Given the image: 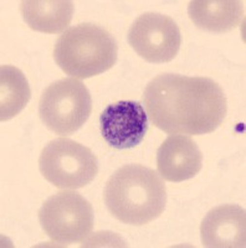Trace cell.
Returning a JSON list of instances; mask_svg holds the SVG:
<instances>
[{
  "instance_id": "7",
  "label": "cell",
  "mask_w": 246,
  "mask_h": 248,
  "mask_svg": "<svg viewBox=\"0 0 246 248\" xmlns=\"http://www.w3.org/2000/svg\"><path fill=\"white\" fill-rule=\"evenodd\" d=\"M128 43L146 61L163 63L178 55L181 35L172 17L159 13H145L131 25Z\"/></svg>"
},
{
  "instance_id": "13",
  "label": "cell",
  "mask_w": 246,
  "mask_h": 248,
  "mask_svg": "<svg viewBox=\"0 0 246 248\" xmlns=\"http://www.w3.org/2000/svg\"><path fill=\"white\" fill-rule=\"evenodd\" d=\"M32 91L19 68L3 65L0 68V121L17 116L28 105Z\"/></svg>"
},
{
  "instance_id": "10",
  "label": "cell",
  "mask_w": 246,
  "mask_h": 248,
  "mask_svg": "<svg viewBox=\"0 0 246 248\" xmlns=\"http://www.w3.org/2000/svg\"><path fill=\"white\" fill-rule=\"evenodd\" d=\"M157 167L162 178L180 183L199 174L203 167V154L190 137L172 134L157 152Z\"/></svg>"
},
{
  "instance_id": "5",
  "label": "cell",
  "mask_w": 246,
  "mask_h": 248,
  "mask_svg": "<svg viewBox=\"0 0 246 248\" xmlns=\"http://www.w3.org/2000/svg\"><path fill=\"white\" fill-rule=\"evenodd\" d=\"M92 110L91 94L81 81L68 77L51 83L39 103V116L51 132L68 136L86 123Z\"/></svg>"
},
{
  "instance_id": "12",
  "label": "cell",
  "mask_w": 246,
  "mask_h": 248,
  "mask_svg": "<svg viewBox=\"0 0 246 248\" xmlns=\"http://www.w3.org/2000/svg\"><path fill=\"white\" fill-rule=\"evenodd\" d=\"M20 12L30 29L46 34H60L70 25L74 3L70 0H25Z\"/></svg>"
},
{
  "instance_id": "2",
  "label": "cell",
  "mask_w": 246,
  "mask_h": 248,
  "mask_svg": "<svg viewBox=\"0 0 246 248\" xmlns=\"http://www.w3.org/2000/svg\"><path fill=\"white\" fill-rule=\"evenodd\" d=\"M105 203L111 215L127 225L142 226L163 214L165 184L157 171L139 164L119 168L105 186Z\"/></svg>"
},
{
  "instance_id": "4",
  "label": "cell",
  "mask_w": 246,
  "mask_h": 248,
  "mask_svg": "<svg viewBox=\"0 0 246 248\" xmlns=\"http://www.w3.org/2000/svg\"><path fill=\"white\" fill-rule=\"evenodd\" d=\"M39 168L44 178L59 189H81L92 183L98 172L96 155L67 138L51 140L44 148Z\"/></svg>"
},
{
  "instance_id": "9",
  "label": "cell",
  "mask_w": 246,
  "mask_h": 248,
  "mask_svg": "<svg viewBox=\"0 0 246 248\" xmlns=\"http://www.w3.org/2000/svg\"><path fill=\"white\" fill-rule=\"evenodd\" d=\"M201 243L208 248L246 246V212L238 205H221L210 210L200 226Z\"/></svg>"
},
{
  "instance_id": "6",
  "label": "cell",
  "mask_w": 246,
  "mask_h": 248,
  "mask_svg": "<svg viewBox=\"0 0 246 248\" xmlns=\"http://www.w3.org/2000/svg\"><path fill=\"white\" fill-rule=\"evenodd\" d=\"M39 220L51 241L71 245L81 242L94 230L95 215L91 203L75 191H60L43 203Z\"/></svg>"
},
{
  "instance_id": "3",
  "label": "cell",
  "mask_w": 246,
  "mask_h": 248,
  "mask_svg": "<svg viewBox=\"0 0 246 248\" xmlns=\"http://www.w3.org/2000/svg\"><path fill=\"white\" fill-rule=\"evenodd\" d=\"M117 50L116 40L107 30L94 24H80L60 35L54 59L65 74L88 78L114 67Z\"/></svg>"
},
{
  "instance_id": "11",
  "label": "cell",
  "mask_w": 246,
  "mask_h": 248,
  "mask_svg": "<svg viewBox=\"0 0 246 248\" xmlns=\"http://www.w3.org/2000/svg\"><path fill=\"white\" fill-rule=\"evenodd\" d=\"M193 23L203 30L227 32L244 20V5L235 0H193L188 5Z\"/></svg>"
},
{
  "instance_id": "8",
  "label": "cell",
  "mask_w": 246,
  "mask_h": 248,
  "mask_svg": "<svg viewBox=\"0 0 246 248\" xmlns=\"http://www.w3.org/2000/svg\"><path fill=\"white\" fill-rule=\"evenodd\" d=\"M101 134L112 148L137 147L148 130V116L139 102L121 101L110 105L99 117Z\"/></svg>"
},
{
  "instance_id": "1",
  "label": "cell",
  "mask_w": 246,
  "mask_h": 248,
  "mask_svg": "<svg viewBox=\"0 0 246 248\" xmlns=\"http://www.w3.org/2000/svg\"><path fill=\"white\" fill-rule=\"evenodd\" d=\"M143 99L153 125L168 134L212 133L228 110L223 88L208 77L158 75L147 85Z\"/></svg>"
}]
</instances>
